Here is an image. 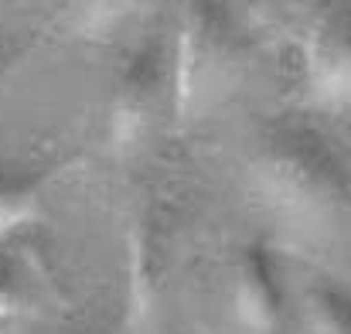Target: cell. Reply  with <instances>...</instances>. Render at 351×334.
<instances>
[{"label":"cell","mask_w":351,"mask_h":334,"mask_svg":"<svg viewBox=\"0 0 351 334\" xmlns=\"http://www.w3.org/2000/svg\"><path fill=\"white\" fill-rule=\"evenodd\" d=\"M171 222L164 212H147L126 235V280H130V307L136 314H150L167 287L171 273Z\"/></svg>","instance_id":"cell-6"},{"label":"cell","mask_w":351,"mask_h":334,"mask_svg":"<svg viewBox=\"0 0 351 334\" xmlns=\"http://www.w3.org/2000/svg\"><path fill=\"white\" fill-rule=\"evenodd\" d=\"M245 34L226 0H188L174 48L178 110L208 106L232 93L245 72Z\"/></svg>","instance_id":"cell-2"},{"label":"cell","mask_w":351,"mask_h":334,"mask_svg":"<svg viewBox=\"0 0 351 334\" xmlns=\"http://www.w3.org/2000/svg\"><path fill=\"white\" fill-rule=\"evenodd\" d=\"M307 75L324 99L351 96V0H328L307 31Z\"/></svg>","instance_id":"cell-5"},{"label":"cell","mask_w":351,"mask_h":334,"mask_svg":"<svg viewBox=\"0 0 351 334\" xmlns=\"http://www.w3.org/2000/svg\"><path fill=\"white\" fill-rule=\"evenodd\" d=\"M232 294L235 321L249 334H273L283 321V283L276 259L266 246H242L232 263Z\"/></svg>","instance_id":"cell-4"},{"label":"cell","mask_w":351,"mask_h":334,"mask_svg":"<svg viewBox=\"0 0 351 334\" xmlns=\"http://www.w3.org/2000/svg\"><path fill=\"white\" fill-rule=\"evenodd\" d=\"M249 178L259 198L293 225H324L345 212L351 181L324 136L304 126L269 130L252 160Z\"/></svg>","instance_id":"cell-1"},{"label":"cell","mask_w":351,"mask_h":334,"mask_svg":"<svg viewBox=\"0 0 351 334\" xmlns=\"http://www.w3.org/2000/svg\"><path fill=\"white\" fill-rule=\"evenodd\" d=\"M21 300H24V290H21L17 273L0 263V321L14 318V314L21 311Z\"/></svg>","instance_id":"cell-10"},{"label":"cell","mask_w":351,"mask_h":334,"mask_svg":"<svg viewBox=\"0 0 351 334\" xmlns=\"http://www.w3.org/2000/svg\"><path fill=\"white\" fill-rule=\"evenodd\" d=\"M0 328H3V321H0Z\"/></svg>","instance_id":"cell-11"},{"label":"cell","mask_w":351,"mask_h":334,"mask_svg":"<svg viewBox=\"0 0 351 334\" xmlns=\"http://www.w3.org/2000/svg\"><path fill=\"white\" fill-rule=\"evenodd\" d=\"M136 0H75V14L82 27H103L119 21Z\"/></svg>","instance_id":"cell-9"},{"label":"cell","mask_w":351,"mask_h":334,"mask_svg":"<svg viewBox=\"0 0 351 334\" xmlns=\"http://www.w3.org/2000/svg\"><path fill=\"white\" fill-rule=\"evenodd\" d=\"M41 212V178L0 167V235L31 222Z\"/></svg>","instance_id":"cell-7"},{"label":"cell","mask_w":351,"mask_h":334,"mask_svg":"<svg viewBox=\"0 0 351 334\" xmlns=\"http://www.w3.org/2000/svg\"><path fill=\"white\" fill-rule=\"evenodd\" d=\"M307 334H351V297L335 287H314L304 297Z\"/></svg>","instance_id":"cell-8"},{"label":"cell","mask_w":351,"mask_h":334,"mask_svg":"<svg viewBox=\"0 0 351 334\" xmlns=\"http://www.w3.org/2000/svg\"><path fill=\"white\" fill-rule=\"evenodd\" d=\"M167 89L174 93V72L167 75L164 51L157 45L136 48L117 72L106 99V133L113 147L126 150L143 143V136L160 119Z\"/></svg>","instance_id":"cell-3"}]
</instances>
